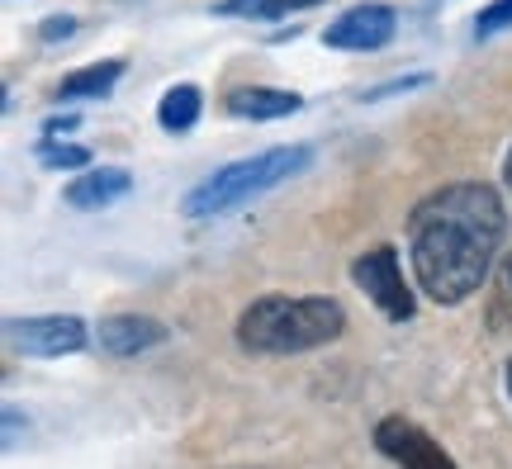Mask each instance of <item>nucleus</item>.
<instances>
[{"instance_id":"nucleus-10","label":"nucleus","mask_w":512,"mask_h":469,"mask_svg":"<svg viewBox=\"0 0 512 469\" xmlns=\"http://www.w3.org/2000/svg\"><path fill=\"white\" fill-rule=\"evenodd\" d=\"M299 95L294 91H275V86H247V91L228 95V114L233 119H252V124H266V119H290L299 114Z\"/></svg>"},{"instance_id":"nucleus-12","label":"nucleus","mask_w":512,"mask_h":469,"mask_svg":"<svg viewBox=\"0 0 512 469\" xmlns=\"http://www.w3.org/2000/svg\"><path fill=\"white\" fill-rule=\"evenodd\" d=\"M200 109H204V95L200 86H171V91L162 95V105H157V124L166 128V133H190V128L200 124Z\"/></svg>"},{"instance_id":"nucleus-1","label":"nucleus","mask_w":512,"mask_h":469,"mask_svg":"<svg viewBox=\"0 0 512 469\" xmlns=\"http://www.w3.org/2000/svg\"><path fill=\"white\" fill-rule=\"evenodd\" d=\"M503 233H508V209L498 190L479 181L432 190L408 218V256L422 294L437 304L470 299L494 275Z\"/></svg>"},{"instance_id":"nucleus-2","label":"nucleus","mask_w":512,"mask_h":469,"mask_svg":"<svg viewBox=\"0 0 512 469\" xmlns=\"http://www.w3.org/2000/svg\"><path fill=\"white\" fill-rule=\"evenodd\" d=\"M347 332V313L337 299H290L266 294L252 308H242L238 342L256 356H299L313 346H328Z\"/></svg>"},{"instance_id":"nucleus-14","label":"nucleus","mask_w":512,"mask_h":469,"mask_svg":"<svg viewBox=\"0 0 512 469\" xmlns=\"http://www.w3.org/2000/svg\"><path fill=\"white\" fill-rule=\"evenodd\" d=\"M38 162L48 166V171H86L91 166V152L86 147H76V143H53V138H43L38 143Z\"/></svg>"},{"instance_id":"nucleus-8","label":"nucleus","mask_w":512,"mask_h":469,"mask_svg":"<svg viewBox=\"0 0 512 469\" xmlns=\"http://www.w3.org/2000/svg\"><path fill=\"white\" fill-rule=\"evenodd\" d=\"M95 342H100V351H105V356L128 361V356H143V351H152V346H162L166 342V327L157 323V318H147V313H114V318H105V323H100Z\"/></svg>"},{"instance_id":"nucleus-9","label":"nucleus","mask_w":512,"mask_h":469,"mask_svg":"<svg viewBox=\"0 0 512 469\" xmlns=\"http://www.w3.org/2000/svg\"><path fill=\"white\" fill-rule=\"evenodd\" d=\"M133 190V176L124 166H86L81 181L67 185V204L72 209H110Z\"/></svg>"},{"instance_id":"nucleus-20","label":"nucleus","mask_w":512,"mask_h":469,"mask_svg":"<svg viewBox=\"0 0 512 469\" xmlns=\"http://www.w3.org/2000/svg\"><path fill=\"white\" fill-rule=\"evenodd\" d=\"M5 446H19V408H5Z\"/></svg>"},{"instance_id":"nucleus-18","label":"nucleus","mask_w":512,"mask_h":469,"mask_svg":"<svg viewBox=\"0 0 512 469\" xmlns=\"http://www.w3.org/2000/svg\"><path fill=\"white\" fill-rule=\"evenodd\" d=\"M72 34H76V19H72V15L43 19V43H67Z\"/></svg>"},{"instance_id":"nucleus-19","label":"nucleus","mask_w":512,"mask_h":469,"mask_svg":"<svg viewBox=\"0 0 512 469\" xmlns=\"http://www.w3.org/2000/svg\"><path fill=\"white\" fill-rule=\"evenodd\" d=\"M76 124H81V119H76V114H53V119H48V124H43V138H57V133H72Z\"/></svg>"},{"instance_id":"nucleus-17","label":"nucleus","mask_w":512,"mask_h":469,"mask_svg":"<svg viewBox=\"0 0 512 469\" xmlns=\"http://www.w3.org/2000/svg\"><path fill=\"white\" fill-rule=\"evenodd\" d=\"M427 86V76H399V81H384L375 91H366V100H384V95H403V91H418Z\"/></svg>"},{"instance_id":"nucleus-21","label":"nucleus","mask_w":512,"mask_h":469,"mask_svg":"<svg viewBox=\"0 0 512 469\" xmlns=\"http://www.w3.org/2000/svg\"><path fill=\"white\" fill-rule=\"evenodd\" d=\"M503 185H508V195H512V152H508V162H503Z\"/></svg>"},{"instance_id":"nucleus-15","label":"nucleus","mask_w":512,"mask_h":469,"mask_svg":"<svg viewBox=\"0 0 512 469\" xmlns=\"http://www.w3.org/2000/svg\"><path fill=\"white\" fill-rule=\"evenodd\" d=\"M503 29H512V0H494V5H484L479 19H475V34L494 38V34H503Z\"/></svg>"},{"instance_id":"nucleus-13","label":"nucleus","mask_w":512,"mask_h":469,"mask_svg":"<svg viewBox=\"0 0 512 469\" xmlns=\"http://www.w3.org/2000/svg\"><path fill=\"white\" fill-rule=\"evenodd\" d=\"M489 327L512 332V252L498 256L494 266V294H489Z\"/></svg>"},{"instance_id":"nucleus-4","label":"nucleus","mask_w":512,"mask_h":469,"mask_svg":"<svg viewBox=\"0 0 512 469\" xmlns=\"http://www.w3.org/2000/svg\"><path fill=\"white\" fill-rule=\"evenodd\" d=\"M5 342L15 346L19 356H38V361H57L72 356L91 342V332L72 313H38V318H10L5 323Z\"/></svg>"},{"instance_id":"nucleus-3","label":"nucleus","mask_w":512,"mask_h":469,"mask_svg":"<svg viewBox=\"0 0 512 469\" xmlns=\"http://www.w3.org/2000/svg\"><path fill=\"white\" fill-rule=\"evenodd\" d=\"M309 166H313L309 147H266V152L242 157V162L214 171L209 181H200L181 199V214L195 218V223H200V218H223V214H233V209H242V204H252L256 195L275 190V185L294 181V176L309 171Z\"/></svg>"},{"instance_id":"nucleus-22","label":"nucleus","mask_w":512,"mask_h":469,"mask_svg":"<svg viewBox=\"0 0 512 469\" xmlns=\"http://www.w3.org/2000/svg\"><path fill=\"white\" fill-rule=\"evenodd\" d=\"M508 394H512V361H508Z\"/></svg>"},{"instance_id":"nucleus-7","label":"nucleus","mask_w":512,"mask_h":469,"mask_svg":"<svg viewBox=\"0 0 512 469\" xmlns=\"http://www.w3.org/2000/svg\"><path fill=\"white\" fill-rule=\"evenodd\" d=\"M375 446L399 469H456V460L441 451L418 422H408V417H384L380 427H375Z\"/></svg>"},{"instance_id":"nucleus-5","label":"nucleus","mask_w":512,"mask_h":469,"mask_svg":"<svg viewBox=\"0 0 512 469\" xmlns=\"http://www.w3.org/2000/svg\"><path fill=\"white\" fill-rule=\"evenodd\" d=\"M351 280H356V289L380 308L389 323H408V318H413V289L403 285V266H399V252H394V247H375V252L356 256Z\"/></svg>"},{"instance_id":"nucleus-6","label":"nucleus","mask_w":512,"mask_h":469,"mask_svg":"<svg viewBox=\"0 0 512 469\" xmlns=\"http://www.w3.org/2000/svg\"><path fill=\"white\" fill-rule=\"evenodd\" d=\"M394 29H399L394 10L366 0V5H351L347 15L332 19L328 29H323V43H328V48H342V53H375V48H384V43L394 38Z\"/></svg>"},{"instance_id":"nucleus-11","label":"nucleus","mask_w":512,"mask_h":469,"mask_svg":"<svg viewBox=\"0 0 512 469\" xmlns=\"http://www.w3.org/2000/svg\"><path fill=\"white\" fill-rule=\"evenodd\" d=\"M119 76H124V62H95V67H81V72H72L62 86H57V95L62 100H100V95H110L114 86H119Z\"/></svg>"},{"instance_id":"nucleus-16","label":"nucleus","mask_w":512,"mask_h":469,"mask_svg":"<svg viewBox=\"0 0 512 469\" xmlns=\"http://www.w3.org/2000/svg\"><path fill=\"white\" fill-rule=\"evenodd\" d=\"M309 5H323V0H261L256 19H280V15H294V10H309Z\"/></svg>"}]
</instances>
